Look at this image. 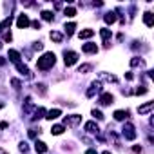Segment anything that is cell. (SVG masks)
Returning a JSON list of instances; mask_svg holds the SVG:
<instances>
[{"label":"cell","mask_w":154,"mask_h":154,"mask_svg":"<svg viewBox=\"0 0 154 154\" xmlns=\"http://www.w3.org/2000/svg\"><path fill=\"white\" fill-rule=\"evenodd\" d=\"M103 20H105L107 26H112V24L116 22V13H114V11H107L105 17H103Z\"/></svg>","instance_id":"19"},{"label":"cell","mask_w":154,"mask_h":154,"mask_svg":"<svg viewBox=\"0 0 154 154\" xmlns=\"http://www.w3.org/2000/svg\"><path fill=\"white\" fill-rule=\"evenodd\" d=\"M8 127V122H0V129H6Z\"/></svg>","instance_id":"41"},{"label":"cell","mask_w":154,"mask_h":154,"mask_svg":"<svg viewBox=\"0 0 154 154\" xmlns=\"http://www.w3.org/2000/svg\"><path fill=\"white\" fill-rule=\"evenodd\" d=\"M56 63V56H54V53H44L40 58H38V62H36V69L38 71H49L53 65Z\"/></svg>","instance_id":"1"},{"label":"cell","mask_w":154,"mask_h":154,"mask_svg":"<svg viewBox=\"0 0 154 154\" xmlns=\"http://www.w3.org/2000/svg\"><path fill=\"white\" fill-rule=\"evenodd\" d=\"M18 150H20V152H24V154H26V152H27V150H29V145H27V143H26V141H20V143H18Z\"/></svg>","instance_id":"33"},{"label":"cell","mask_w":154,"mask_h":154,"mask_svg":"<svg viewBox=\"0 0 154 154\" xmlns=\"http://www.w3.org/2000/svg\"><path fill=\"white\" fill-rule=\"evenodd\" d=\"M102 154H112V152H111V150H105V152H102Z\"/></svg>","instance_id":"45"},{"label":"cell","mask_w":154,"mask_h":154,"mask_svg":"<svg viewBox=\"0 0 154 154\" xmlns=\"http://www.w3.org/2000/svg\"><path fill=\"white\" fill-rule=\"evenodd\" d=\"M0 154H9V152H8L6 149H2V147H0Z\"/></svg>","instance_id":"42"},{"label":"cell","mask_w":154,"mask_h":154,"mask_svg":"<svg viewBox=\"0 0 154 154\" xmlns=\"http://www.w3.org/2000/svg\"><path fill=\"white\" fill-rule=\"evenodd\" d=\"M89 71H93V65H91V63H82V65L78 67V72H80V74H87Z\"/></svg>","instance_id":"27"},{"label":"cell","mask_w":154,"mask_h":154,"mask_svg":"<svg viewBox=\"0 0 154 154\" xmlns=\"http://www.w3.org/2000/svg\"><path fill=\"white\" fill-rule=\"evenodd\" d=\"M84 129H85L89 134H98V132H100V129H98V123H96V122H87Z\"/></svg>","instance_id":"15"},{"label":"cell","mask_w":154,"mask_h":154,"mask_svg":"<svg viewBox=\"0 0 154 154\" xmlns=\"http://www.w3.org/2000/svg\"><path fill=\"white\" fill-rule=\"evenodd\" d=\"M60 116H62V111H60V109H51V111H47V112H45V118H47V120H51V122H53V120H56V118H60Z\"/></svg>","instance_id":"18"},{"label":"cell","mask_w":154,"mask_h":154,"mask_svg":"<svg viewBox=\"0 0 154 154\" xmlns=\"http://www.w3.org/2000/svg\"><path fill=\"white\" fill-rule=\"evenodd\" d=\"M15 65H17V71H18L22 76H26V78H29V76H31V71H29L27 65H24L22 62H18V63H15Z\"/></svg>","instance_id":"12"},{"label":"cell","mask_w":154,"mask_h":154,"mask_svg":"<svg viewBox=\"0 0 154 154\" xmlns=\"http://www.w3.org/2000/svg\"><path fill=\"white\" fill-rule=\"evenodd\" d=\"M82 123V114H69L63 118V127H76Z\"/></svg>","instance_id":"3"},{"label":"cell","mask_w":154,"mask_h":154,"mask_svg":"<svg viewBox=\"0 0 154 154\" xmlns=\"http://www.w3.org/2000/svg\"><path fill=\"white\" fill-rule=\"evenodd\" d=\"M36 93H40V96H45L47 94V89H45V84H36Z\"/></svg>","instance_id":"29"},{"label":"cell","mask_w":154,"mask_h":154,"mask_svg":"<svg viewBox=\"0 0 154 154\" xmlns=\"http://www.w3.org/2000/svg\"><path fill=\"white\" fill-rule=\"evenodd\" d=\"M0 65H6V60H4L2 56H0Z\"/></svg>","instance_id":"43"},{"label":"cell","mask_w":154,"mask_h":154,"mask_svg":"<svg viewBox=\"0 0 154 154\" xmlns=\"http://www.w3.org/2000/svg\"><path fill=\"white\" fill-rule=\"evenodd\" d=\"M4 40H6V42H11V40H13V35H11V33L8 31V33L4 35Z\"/></svg>","instance_id":"38"},{"label":"cell","mask_w":154,"mask_h":154,"mask_svg":"<svg viewBox=\"0 0 154 154\" xmlns=\"http://www.w3.org/2000/svg\"><path fill=\"white\" fill-rule=\"evenodd\" d=\"M143 24H145L147 27H152V26H154V15H152L150 11H145V13H143Z\"/></svg>","instance_id":"16"},{"label":"cell","mask_w":154,"mask_h":154,"mask_svg":"<svg viewBox=\"0 0 154 154\" xmlns=\"http://www.w3.org/2000/svg\"><path fill=\"white\" fill-rule=\"evenodd\" d=\"M63 131H65L63 125H53L51 127V134L53 136H60V134H63Z\"/></svg>","instance_id":"25"},{"label":"cell","mask_w":154,"mask_h":154,"mask_svg":"<svg viewBox=\"0 0 154 154\" xmlns=\"http://www.w3.org/2000/svg\"><path fill=\"white\" fill-rule=\"evenodd\" d=\"M36 134H40V129H29V138H36Z\"/></svg>","instance_id":"36"},{"label":"cell","mask_w":154,"mask_h":154,"mask_svg":"<svg viewBox=\"0 0 154 154\" xmlns=\"http://www.w3.org/2000/svg\"><path fill=\"white\" fill-rule=\"evenodd\" d=\"M82 51H84L85 54H96V53H98V45L93 44V42H87V44L82 45Z\"/></svg>","instance_id":"10"},{"label":"cell","mask_w":154,"mask_h":154,"mask_svg":"<svg viewBox=\"0 0 154 154\" xmlns=\"http://www.w3.org/2000/svg\"><path fill=\"white\" fill-rule=\"evenodd\" d=\"M29 26H31L29 17H27L26 13L18 15V18H17V27H18V29H26V27H29Z\"/></svg>","instance_id":"6"},{"label":"cell","mask_w":154,"mask_h":154,"mask_svg":"<svg viewBox=\"0 0 154 154\" xmlns=\"http://www.w3.org/2000/svg\"><path fill=\"white\" fill-rule=\"evenodd\" d=\"M122 136H123L127 141H132V140H136V127H134V123H132V122H125V123H123Z\"/></svg>","instance_id":"2"},{"label":"cell","mask_w":154,"mask_h":154,"mask_svg":"<svg viewBox=\"0 0 154 154\" xmlns=\"http://www.w3.org/2000/svg\"><path fill=\"white\" fill-rule=\"evenodd\" d=\"M35 150H36V154H45L47 152V145L44 143V141H35Z\"/></svg>","instance_id":"21"},{"label":"cell","mask_w":154,"mask_h":154,"mask_svg":"<svg viewBox=\"0 0 154 154\" xmlns=\"http://www.w3.org/2000/svg\"><path fill=\"white\" fill-rule=\"evenodd\" d=\"M76 62H78V53H76V51H63V63L67 67L74 65Z\"/></svg>","instance_id":"4"},{"label":"cell","mask_w":154,"mask_h":154,"mask_svg":"<svg viewBox=\"0 0 154 154\" xmlns=\"http://www.w3.org/2000/svg\"><path fill=\"white\" fill-rule=\"evenodd\" d=\"M33 49H35V51H42V49H44V44H42V42H35V44H33Z\"/></svg>","instance_id":"35"},{"label":"cell","mask_w":154,"mask_h":154,"mask_svg":"<svg viewBox=\"0 0 154 154\" xmlns=\"http://www.w3.org/2000/svg\"><path fill=\"white\" fill-rule=\"evenodd\" d=\"M152 109H154V102H145L143 105L138 107V114H141V116H143V114H149Z\"/></svg>","instance_id":"11"},{"label":"cell","mask_w":154,"mask_h":154,"mask_svg":"<svg viewBox=\"0 0 154 154\" xmlns=\"http://www.w3.org/2000/svg\"><path fill=\"white\" fill-rule=\"evenodd\" d=\"M91 114H93V116H94V120H98V122H102V120L105 118V116L102 114V111H98V109H93V111H91Z\"/></svg>","instance_id":"31"},{"label":"cell","mask_w":154,"mask_h":154,"mask_svg":"<svg viewBox=\"0 0 154 154\" xmlns=\"http://www.w3.org/2000/svg\"><path fill=\"white\" fill-rule=\"evenodd\" d=\"M49 38H51L53 42H56V44H62V42H63V35H62L60 31H51V33H49Z\"/></svg>","instance_id":"20"},{"label":"cell","mask_w":154,"mask_h":154,"mask_svg":"<svg viewBox=\"0 0 154 154\" xmlns=\"http://www.w3.org/2000/svg\"><path fill=\"white\" fill-rule=\"evenodd\" d=\"M8 58H9V60H11L13 63H18L22 56H20V53H18L17 49H9V53H8Z\"/></svg>","instance_id":"17"},{"label":"cell","mask_w":154,"mask_h":154,"mask_svg":"<svg viewBox=\"0 0 154 154\" xmlns=\"http://www.w3.org/2000/svg\"><path fill=\"white\" fill-rule=\"evenodd\" d=\"M134 93H136L138 96H143V94H147V93H149V89H147L145 85H141V87H138V89H136Z\"/></svg>","instance_id":"32"},{"label":"cell","mask_w":154,"mask_h":154,"mask_svg":"<svg viewBox=\"0 0 154 154\" xmlns=\"http://www.w3.org/2000/svg\"><path fill=\"white\" fill-rule=\"evenodd\" d=\"M31 26H33L35 29H40V27H42V24H40L38 20H33V22H31Z\"/></svg>","instance_id":"37"},{"label":"cell","mask_w":154,"mask_h":154,"mask_svg":"<svg viewBox=\"0 0 154 154\" xmlns=\"http://www.w3.org/2000/svg\"><path fill=\"white\" fill-rule=\"evenodd\" d=\"M114 120L116 122H125L127 120V116H129V111H123V109H118V111H114Z\"/></svg>","instance_id":"14"},{"label":"cell","mask_w":154,"mask_h":154,"mask_svg":"<svg viewBox=\"0 0 154 154\" xmlns=\"http://www.w3.org/2000/svg\"><path fill=\"white\" fill-rule=\"evenodd\" d=\"M100 36H102L105 47H109V40L112 38V31H111L109 27H102V29H100Z\"/></svg>","instance_id":"8"},{"label":"cell","mask_w":154,"mask_h":154,"mask_svg":"<svg viewBox=\"0 0 154 154\" xmlns=\"http://www.w3.org/2000/svg\"><path fill=\"white\" fill-rule=\"evenodd\" d=\"M98 82H109V84H116L118 82V78L114 74H111V72H100V76H98Z\"/></svg>","instance_id":"9"},{"label":"cell","mask_w":154,"mask_h":154,"mask_svg":"<svg viewBox=\"0 0 154 154\" xmlns=\"http://www.w3.org/2000/svg\"><path fill=\"white\" fill-rule=\"evenodd\" d=\"M131 67H145V60L140 56H134L131 58Z\"/></svg>","instance_id":"23"},{"label":"cell","mask_w":154,"mask_h":154,"mask_svg":"<svg viewBox=\"0 0 154 154\" xmlns=\"http://www.w3.org/2000/svg\"><path fill=\"white\" fill-rule=\"evenodd\" d=\"M4 107H6V103H4L2 100H0V109H4Z\"/></svg>","instance_id":"44"},{"label":"cell","mask_w":154,"mask_h":154,"mask_svg":"<svg viewBox=\"0 0 154 154\" xmlns=\"http://www.w3.org/2000/svg\"><path fill=\"white\" fill-rule=\"evenodd\" d=\"M11 85H13V89H15V91H18V89L22 87L20 80H17V78H11Z\"/></svg>","instance_id":"34"},{"label":"cell","mask_w":154,"mask_h":154,"mask_svg":"<svg viewBox=\"0 0 154 154\" xmlns=\"http://www.w3.org/2000/svg\"><path fill=\"white\" fill-rule=\"evenodd\" d=\"M93 35H94V29H82V31L78 33L80 40H82V38H91Z\"/></svg>","instance_id":"26"},{"label":"cell","mask_w":154,"mask_h":154,"mask_svg":"<svg viewBox=\"0 0 154 154\" xmlns=\"http://www.w3.org/2000/svg\"><path fill=\"white\" fill-rule=\"evenodd\" d=\"M141 150H143V149H141L140 145H134V147H132V152H141Z\"/></svg>","instance_id":"39"},{"label":"cell","mask_w":154,"mask_h":154,"mask_svg":"<svg viewBox=\"0 0 154 154\" xmlns=\"http://www.w3.org/2000/svg\"><path fill=\"white\" fill-rule=\"evenodd\" d=\"M85 154H98V152H96L94 149H87V150H85Z\"/></svg>","instance_id":"40"},{"label":"cell","mask_w":154,"mask_h":154,"mask_svg":"<svg viewBox=\"0 0 154 154\" xmlns=\"http://www.w3.org/2000/svg\"><path fill=\"white\" fill-rule=\"evenodd\" d=\"M36 107H35V103H33V100L31 98H26V103H24V114H29L31 111H35Z\"/></svg>","instance_id":"22"},{"label":"cell","mask_w":154,"mask_h":154,"mask_svg":"<svg viewBox=\"0 0 154 154\" xmlns=\"http://www.w3.org/2000/svg\"><path fill=\"white\" fill-rule=\"evenodd\" d=\"M45 112H47V111H45L44 107H36L35 112H33V118H31V120H33V122H38V120L45 118Z\"/></svg>","instance_id":"13"},{"label":"cell","mask_w":154,"mask_h":154,"mask_svg":"<svg viewBox=\"0 0 154 154\" xmlns=\"http://www.w3.org/2000/svg\"><path fill=\"white\" fill-rule=\"evenodd\" d=\"M0 47H2V42H0Z\"/></svg>","instance_id":"46"},{"label":"cell","mask_w":154,"mask_h":154,"mask_svg":"<svg viewBox=\"0 0 154 154\" xmlns=\"http://www.w3.org/2000/svg\"><path fill=\"white\" fill-rule=\"evenodd\" d=\"M42 18H44L45 22H51V20L54 18V15H53V11H42Z\"/></svg>","instance_id":"30"},{"label":"cell","mask_w":154,"mask_h":154,"mask_svg":"<svg viewBox=\"0 0 154 154\" xmlns=\"http://www.w3.org/2000/svg\"><path fill=\"white\" fill-rule=\"evenodd\" d=\"M74 31H76V24H74V22L65 24V35H67V36H72V35H74Z\"/></svg>","instance_id":"24"},{"label":"cell","mask_w":154,"mask_h":154,"mask_svg":"<svg viewBox=\"0 0 154 154\" xmlns=\"http://www.w3.org/2000/svg\"><path fill=\"white\" fill-rule=\"evenodd\" d=\"M98 103L100 105H111V103H114V96L111 93H102L98 98Z\"/></svg>","instance_id":"7"},{"label":"cell","mask_w":154,"mask_h":154,"mask_svg":"<svg viewBox=\"0 0 154 154\" xmlns=\"http://www.w3.org/2000/svg\"><path fill=\"white\" fill-rule=\"evenodd\" d=\"M96 93H102V82H98V80H94V82L91 84V87L85 91V96H87V98H93Z\"/></svg>","instance_id":"5"},{"label":"cell","mask_w":154,"mask_h":154,"mask_svg":"<svg viewBox=\"0 0 154 154\" xmlns=\"http://www.w3.org/2000/svg\"><path fill=\"white\" fill-rule=\"evenodd\" d=\"M63 15H65V17H69V18H72V17H76V9L69 6V8H65V9H63Z\"/></svg>","instance_id":"28"}]
</instances>
